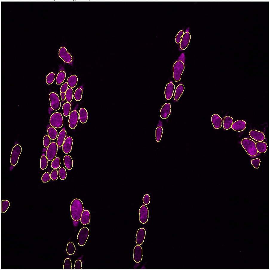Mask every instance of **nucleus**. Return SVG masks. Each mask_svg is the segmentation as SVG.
I'll return each instance as SVG.
<instances>
[{"label":"nucleus","instance_id":"f257e3e1","mask_svg":"<svg viewBox=\"0 0 270 270\" xmlns=\"http://www.w3.org/2000/svg\"><path fill=\"white\" fill-rule=\"evenodd\" d=\"M71 216L73 220L78 221L80 220L84 211L83 204L80 200L75 199L73 200L70 205Z\"/></svg>","mask_w":270,"mask_h":270},{"label":"nucleus","instance_id":"f03ea898","mask_svg":"<svg viewBox=\"0 0 270 270\" xmlns=\"http://www.w3.org/2000/svg\"><path fill=\"white\" fill-rule=\"evenodd\" d=\"M242 145L249 155L255 157L258 152L256 147V143L253 140L248 139H244L241 142Z\"/></svg>","mask_w":270,"mask_h":270},{"label":"nucleus","instance_id":"7ed1b4c3","mask_svg":"<svg viewBox=\"0 0 270 270\" xmlns=\"http://www.w3.org/2000/svg\"><path fill=\"white\" fill-rule=\"evenodd\" d=\"M184 69V64L182 61H177L174 63L173 66V76L176 82L180 80Z\"/></svg>","mask_w":270,"mask_h":270},{"label":"nucleus","instance_id":"20e7f679","mask_svg":"<svg viewBox=\"0 0 270 270\" xmlns=\"http://www.w3.org/2000/svg\"><path fill=\"white\" fill-rule=\"evenodd\" d=\"M50 124L52 127L57 128H62L63 125L62 115L59 113H54L50 119Z\"/></svg>","mask_w":270,"mask_h":270},{"label":"nucleus","instance_id":"39448f33","mask_svg":"<svg viewBox=\"0 0 270 270\" xmlns=\"http://www.w3.org/2000/svg\"><path fill=\"white\" fill-rule=\"evenodd\" d=\"M22 148L21 146L17 144L13 148L11 153L10 163L11 165L16 166L18 162L19 158L21 154Z\"/></svg>","mask_w":270,"mask_h":270},{"label":"nucleus","instance_id":"423d86ee","mask_svg":"<svg viewBox=\"0 0 270 270\" xmlns=\"http://www.w3.org/2000/svg\"><path fill=\"white\" fill-rule=\"evenodd\" d=\"M89 236V230L87 227H83L80 230L77 239L78 244L80 246H83L85 244Z\"/></svg>","mask_w":270,"mask_h":270},{"label":"nucleus","instance_id":"0eeeda50","mask_svg":"<svg viewBox=\"0 0 270 270\" xmlns=\"http://www.w3.org/2000/svg\"><path fill=\"white\" fill-rule=\"evenodd\" d=\"M58 145L57 143L53 142L50 143L46 151V155L48 160L52 161L56 158L57 153Z\"/></svg>","mask_w":270,"mask_h":270},{"label":"nucleus","instance_id":"6e6552de","mask_svg":"<svg viewBox=\"0 0 270 270\" xmlns=\"http://www.w3.org/2000/svg\"><path fill=\"white\" fill-rule=\"evenodd\" d=\"M49 99L50 106L53 110L57 111L60 109L61 102L57 94L54 92H51L49 95Z\"/></svg>","mask_w":270,"mask_h":270},{"label":"nucleus","instance_id":"1a4fd4ad","mask_svg":"<svg viewBox=\"0 0 270 270\" xmlns=\"http://www.w3.org/2000/svg\"><path fill=\"white\" fill-rule=\"evenodd\" d=\"M79 118V114L76 110H74L70 113L69 115L68 123L70 128L71 129L75 128L78 125Z\"/></svg>","mask_w":270,"mask_h":270},{"label":"nucleus","instance_id":"9d476101","mask_svg":"<svg viewBox=\"0 0 270 270\" xmlns=\"http://www.w3.org/2000/svg\"><path fill=\"white\" fill-rule=\"evenodd\" d=\"M59 56L63 59L65 62L66 63H70L73 61L72 56L68 53L67 49L64 47H62L59 49Z\"/></svg>","mask_w":270,"mask_h":270},{"label":"nucleus","instance_id":"9b49d317","mask_svg":"<svg viewBox=\"0 0 270 270\" xmlns=\"http://www.w3.org/2000/svg\"><path fill=\"white\" fill-rule=\"evenodd\" d=\"M149 218V210L147 206H142L139 210V220L141 223L145 224Z\"/></svg>","mask_w":270,"mask_h":270},{"label":"nucleus","instance_id":"f8f14e48","mask_svg":"<svg viewBox=\"0 0 270 270\" xmlns=\"http://www.w3.org/2000/svg\"><path fill=\"white\" fill-rule=\"evenodd\" d=\"M73 140L70 136H68L65 139L62 145L63 151L65 154H68L71 151L73 147Z\"/></svg>","mask_w":270,"mask_h":270},{"label":"nucleus","instance_id":"ddd939ff","mask_svg":"<svg viewBox=\"0 0 270 270\" xmlns=\"http://www.w3.org/2000/svg\"><path fill=\"white\" fill-rule=\"evenodd\" d=\"M246 127V122L243 120H237L233 122L231 128L234 131L241 132L243 131Z\"/></svg>","mask_w":270,"mask_h":270},{"label":"nucleus","instance_id":"4468645a","mask_svg":"<svg viewBox=\"0 0 270 270\" xmlns=\"http://www.w3.org/2000/svg\"><path fill=\"white\" fill-rule=\"evenodd\" d=\"M142 249L140 245L136 246L134 248V259L136 263H140L142 259Z\"/></svg>","mask_w":270,"mask_h":270},{"label":"nucleus","instance_id":"2eb2a0df","mask_svg":"<svg viewBox=\"0 0 270 270\" xmlns=\"http://www.w3.org/2000/svg\"><path fill=\"white\" fill-rule=\"evenodd\" d=\"M171 105L169 103L165 104L162 106L160 111V116L162 119H166L169 116L171 113Z\"/></svg>","mask_w":270,"mask_h":270},{"label":"nucleus","instance_id":"dca6fc26","mask_svg":"<svg viewBox=\"0 0 270 270\" xmlns=\"http://www.w3.org/2000/svg\"><path fill=\"white\" fill-rule=\"evenodd\" d=\"M251 137L258 142H262L265 139V136L263 133L256 130H252L249 132Z\"/></svg>","mask_w":270,"mask_h":270},{"label":"nucleus","instance_id":"f3484780","mask_svg":"<svg viewBox=\"0 0 270 270\" xmlns=\"http://www.w3.org/2000/svg\"><path fill=\"white\" fill-rule=\"evenodd\" d=\"M191 39V35L189 33L186 32L184 34L180 44V47L182 50L187 49Z\"/></svg>","mask_w":270,"mask_h":270},{"label":"nucleus","instance_id":"a211bd4d","mask_svg":"<svg viewBox=\"0 0 270 270\" xmlns=\"http://www.w3.org/2000/svg\"><path fill=\"white\" fill-rule=\"evenodd\" d=\"M174 88V85L172 82L167 84L165 90V95L167 100H169L171 99L173 96Z\"/></svg>","mask_w":270,"mask_h":270},{"label":"nucleus","instance_id":"6ab92c4d","mask_svg":"<svg viewBox=\"0 0 270 270\" xmlns=\"http://www.w3.org/2000/svg\"><path fill=\"white\" fill-rule=\"evenodd\" d=\"M146 235V231L144 228H141L138 230L136 235V244L140 246L144 243Z\"/></svg>","mask_w":270,"mask_h":270},{"label":"nucleus","instance_id":"aec40b11","mask_svg":"<svg viewBox=\"0 0 270 270\" xmlns=\"http://www.w3.org/2000/svg\"><path fill=\"white\" fill-rule=\"evenodd\" d=\"M211 122L214 128L216 129H220L223 124L222 119L218 114L213 115L211 116Z\"/></svg>","mask_w":270,"mask_h":270},{"label":"nucleus","instance_id":"412c9836","mask_svg":"<svg viewBox=\"0 0 270 270\" xmlns=\"http://www.w3.org/2000/svg\"><path fill=\"white\" fill-rule=\"evenodd\" d=\"M80 220L81 223L83 225L89 223L90 221V214L88 210H84Z\"/></svg>","mask_w":270,"mask_h":270},{"label":"nucleus","instance_id":"4be33fe9","mask_svg":"<svg viewBox=\"0 0 270 270\" xmlns=\"http://www.w3.org/2000/svg\"><path fill=\"white\" fill-rule=\"evenodd\" d=\"M79 119L82 124L85 123L88 120V113L87 110L85 108H81L79 111Z\"/></svg>","mask_w":270,"mask_h":270},{"label":"nucleus","instance_id":"5701e85b","mask_svg":"<svg viewBox=\"0 0 270 270\" xmlns=\"http://www.w3.org/2000/svg\"><path fill=\"white\" fill-rule=\"evenodd\" d=\"M66 135L67 132L65 130H62L59 132L58 137L57 140V144L58 147H61L62 146L65 140Z\"/></svg>","mask_w":270,"mask_h":270},{"label":"nucleus","instance_id":"b1692460","mask_svg":"<svg viewBox=\"0 0 270 270\" xmlns=\"http://www.w3.org/2000/svg\"><path fill=\"white\" fill-rule=\"evenodd\" d=\"M257 151L260 153H265L267 151L268 146L267 143L263 142H258L256 143Z\"/></svg>","mask_w":270,"mask_h":270},{"label":"nucleus","instance_id":"393cba45","mask_svg":"<svg viewBox=\"0 0 270 270\" xmlns=\"http://www.w3.org/2000/svg\"><path fill=\"white\" fill-rule=\"evenodd\" d=\"M185 87L182 84H180L176 88L175 92L174 99L175 101H178L180 98L181 96L183 93L184 91Z\"/></svg>","mask_w":270,"mask_h":270},{"label":"nucleus","instance_id":"a878e982","mask_svg":"<svg viewBox=\"0 0 270 270\" xmlns=\"http://www.w3.org/2000/svg\"><path fill=\"white\" fill-rule=\"evenodd\" d=\"M64 163L66 168L68 170H71L73 167V159L69 155L65 156L63 158Z\"/></svg>","mask_w":270,"mask_h":270},{"label":"nucleus","instance_id":"bb28decb","mask_svg":"<svg viewBox=\"0 0 270 270\" xmlns=\"http://www.w3.org/2000/svg\"><path fill=\"white\" fill-rule=\"evenodd\" d=\"M78 82V78L77 76L73 75L71 76L67 80V83L71 88H74L76 86Z\"/></svg>","mask_w":270,"mask_h":270},{"label":"nucleus","instance_id":"cd10ccee","mask_svg":"<svg viewBox=\"0 0 270 270\" xmlns=\"http://www.w3.org/2000/svg\"><path fill=\"white\" fill-rule=\"evenodd\" d=\"M234 122V119L230 116H226L224 118L223 127L225 130H228L231 128Z\"/></svg>","mask_w":270,"mask_h":270},{"label":"nucleus","instance_id":"c85d7f7f","mask_svg":"<svg viewBox=\"0 0 270 270\" xmlns=\"http://www.w3.org/2000/svg\"><path fill=\"white\" fill-rule=\"evenodd\" d=\"M47 132L48 136L50 139L52 140H54L56 139L58 135V131L56 130L55 128L53 127L48 128Z\"/></svg>","mask_w":270,"mask_h":270},{"label":"nucleus","instance_id":"c756f323","mask_svg":"<svg viewBox=\"0 0 270 270\" xmlns=\"http://www.w3.org/2000/svg\"><path fill=\"white\" fill-rule=\"evenodd\" d=\"M71 105L70 102H66L63 106V114L65 117H68L70 114Z\"/></svg>","mask_w":270,"mask_h":270},{"label":"nucleus","instance_id":"7c9ffc66","mask_svg":"<svg viewBox=\"0 0 270 270\" xmlns=\"http://www.w3.org/2000/svg\"><path fill=\"white\" fill-rule=\"evenodd\" d=\"M66 78V73L63 71H61L58 73L56 78V83L57 85H61L63 83Z\"/></svg>","mask_w":270,"mask_h":270},{"label":"nucleus","instance_id":"2f4dec72","mask_svg":"<svg viewBox=\"0 0 270 270\" xmlns=\"http://www.w3.org/2000/svg\"><path fill=\"white\" fill-rule=\"evenodd\" d=\"M73 90L72 88H68L65 93V99L67 102H70L73 99Z\"/></svg>","mask_w":270,"mask_h":270},{"label":"nucleus","instance_id":"473e14b6","mask_svg":"<svg viewBox=\"0 0 270 270\" xmlns=\"http://www.w3.org/2000/svg\"><path fill=\"white\" fill-rule=\"evenodd\" d=\"M163 129L162 127H158L156 130V139L157 142H159L162 139Z\"/></svg>","mask_w":270,"mask_h":270},{"label":"nucleus","instance_id":"72a5a7b5","mask_svg":"<svg viewBox=\"0 0 270 270\" xmlns=\"http://www.w3.org/2000/svg\"><path fill=\"white\" fill-rule=\"evenodd\" d=\"M76 251V247L74 244L71 242H69L67 246V252L69 255L74 254Z\"/></svg>","mask_w":270,"mask_h":270},{"label":"nucleus","instance_id":"f704fd0d","mask_svg":"<svg viewBox=\"0 0 270 270\" xmlns=\"http://www.w3.org/2000/svg\"><path fill=\"white\" fill-rule=\"evenodd\" d=\"M82 94H83V90L82 89L78 88L76 90L75 92L73 95V97L77 101H80L82 99Z\"/></svg>","mask_w":270,"mask_h":270},{"label":"nucleus","instance_id":"c9c22d12","mask_svg":"<svg viewBox=\"0 0 270 270\" xmlns=\"http://www.w3.org/2000/svg\"><path fill=\"white\" fill-rule=\"evenodd\" d=\"M48 159L46 156H42L40 159V168L42 170L46 169L48 165Z\"/></svg>","mask_w":270,"mask_h":270},{"label":"nucleus","instance_id":"e433bc0d","mask_svg":"<svg viewBox=\"0 0 270 270\" xmlns=\"http://www.w3.org/2000/svg\"><path fill=\"white\" fill-rule=\"evenodd\" d=\"M55 79V73H50L46 77V83L48 85H51L54 82Z\"/></svg>","mask_w":270,"mask_h":270},{"label":"nucleus","instance_id":"4c0bfd02","mask_svg":"<svg viewBox=\"0 0 270 270\" xmlns=\"http://www.w3.org/2000/svg\"><path fill=\"white\" fill-rule=\"evenodd\" d=\"M60 159L59 158H56L54 160L52 161L51 167L54 169H57L60 166Z\"/></svg>","mask_w":270,"mask_h":270},{"label":"nucleus","instance_id":"58836bf2","mask_svg":"<svg viewBox=\"0 0 270 270\" xmlns=\"http://www.w3.org/2000/svg\"><path fill=\"white\" fill-rule=\"evenodd\" d=\"M10 202L7 200H2V213H5L7 209L9 208Z\"/></svg>","mask_w":270,"mask_h":270},{"label":"nucleus","instance_id":"ea45409f","mask_svg":"<svg viewBox=\"0 0 270 270\" xmlns=\"http://www.w3.org/2000/svg\"><path fill=\"white\" fill-rule=\"evenodd\" d=\"M59 175L61 180H65L67 177V172L65 168L63 167H61L59 170Z\"/></svg>","mask_w":270,"mask_h":270},{"label":"nucleus","instance_id":"a19ab883","mask_svg":"<svg viewBox=\"0 0 270 270\" xmlns=\"http://www.w3.org/2000/svg\"><path fill=\"white\" fill-rule=\"evenodd\" d=\"M63 269H72L71 261L69 258H66L65 260Z\"/></svg>","mask_w":270,"mask_h":270},{"label":"nucleus","instance_id":"79ce46f5","mask_svg":"<svg viewBox=\"0 0 270 270\" xmlns=\"http://www.w3.org/2000/svg\"><path fill=\"white\" fill-rule=\"evenodd\" d=\"M50 179H51V177H50V175L49 172H45L44 174L42 177V180L43 182H47L50 181Z\"/></svg>","mask_w":270,"mask_h":270},{"label":"nucleus","instance_id":"37998d69","mask_svg":"<svg viewBox=\"0 0 270 270\" xmlns=\"http://www.w3.org/2000/svg\"><path fill=\"white\" fill-rule=\"evenodd\" d=\"M261 161L259 158H256V159H253L251 161V163L254 167V168H259L260 163Z\"/></svg>","mask_w":270,"mask_h":270},{"label":"nucleus","instance_id":"c03bdc74","mask_svg":"<svg viewBox=\"0 0 270 270\" xmlns=\"http://www.w3.org/2000/svg\"><path fill=\"white\" fill-rule=\"evenodd\" d=\"M184 34V31L182 30H181L179 32L178 34L176 35V42L177 44H180V43L181 40H182V36Z\"/></svg>","mask_w":270,"mask_h":270},{"label":"nucleus","instance_id":"a18cd8bd","mask_svg":"<svg viewBox=\"0 0 270 270\" xmlns=\"http://www.w3.org/2000/svg\"><path fill=\"white\" fill-rule=\"evenodd\" d=\"M44 145L45 148H48L50 144V139L49 137V136L45 135L44 137Z\"/></svg>","mask_w":270,"mask_h":270},{"label":"nucleus","instance_id":"49530a36","mask_svg":"<svg viewBox=\"0 0 270 270\" xmlns=\"http://www.w3.org/2000/svg\"><path fill=\"white\" fill-rule=\"evenodd\" d=\"M58 172L57 170H53L50 174V177L53 181L56 180L58 178Z\"/></svg>","mask_w":270,"mask_h":270},{"label":"nucleus","instance_id":"de8ad7c7","mask_svg":"<svg viewBox=\"0 0 270 270\" xmlns=\"http://www.w3.org/2000/svg\"><path fill=\"white\" fill-rule=\"evenodd\" d=\"M74 269H82V262L80 260H77L75 263Z\"/></svg>","mask_w":270,"mask_h":270},{"label":"nucleus","instance_id":"09e8293b","mask_svg":"<svg viewBox=\"0 0 270 270\" xmlns=\"http://www.w3.org/2000/svg\"><path fill=\"white\" fill-rule=\"evenodd\" d=\"M150 197L149 195L145 194L143 199V202L145 205H148L150 202Z\"/></svg>","mask_w":270,"mask_h":270},{"label":"nucleus","instance_id":"8fccbe9b","mask_svg":"<svg viewBox=\"0 0 270 270\" xmlns=\"http://www.w3.org/2000/svg\"><path fill=\"white\" fill-rule=\"evenodd\" d=\"M68 84L67 83H65L62 85L61 87L60 91L61 93H66L68 89Z\"/></svg>","mask_w":270,"mask_h":270},{"label":"nucleus","instance_id":"3c124183","mask_svg":"<svg viewBox=\"0 0 270 270\" xmlns=\"http://www.w3.org/2000/svg\"><path fill=\"white\" fill-rule=\"evenodd\" d=\"M61 99L62 101H64L65 99V93H60Z\"/></svg>","mask_w":270,"mask_h":270}]
</instances>
